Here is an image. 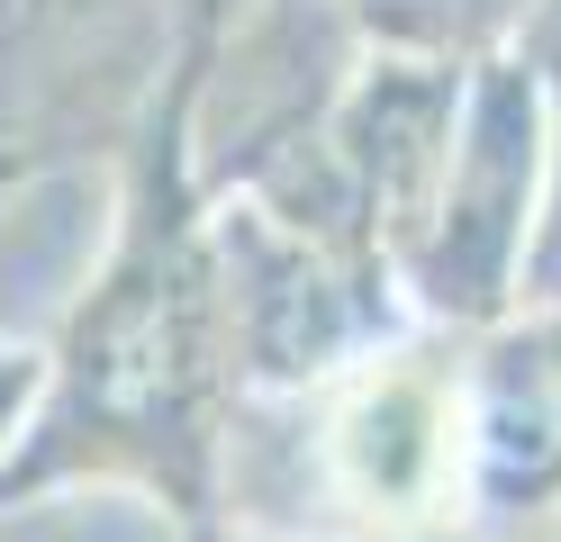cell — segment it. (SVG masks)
I'll return each instance as SVG.
<instances>
[{"label": "cell", "instance_id": "obj_4", "mask_svg": "<svg viewBox=\"0 0 561 542\" xmlns=\"http://www.w3.org/2000/svg\"><path fill=\"white\" fill-rule=\"evenodd\" d=\"M471 416V516H552L561 506V299L525 308L462 353Z\"/></svg>", "mask_w": 561, "mask_h": 542}, {"label": "cell", "instance_id": "obj_5", "mask_svg": "<svg viewBox=\"0 0 561 542\" xmlns=\"http://www.w3.org/2000/svg\"><path fill=\"white\" fill-rule=\"evenodd\" d=\"M453 118H462V64L453 55H399V46L335 108V172H344L354 217L371 227V244L390 263H408L416 227H426Z\"/></svg>", "mask_w": 561, "mask_h": 542}, {"label": "cell", "instance_id": "obj_6", "mask_svg": "<svg viewBox=\"0 0 561 542\" xmlns=\"http://www.w3.org/2000/svg\"><path fill=\"white\" fill-rule=\"evenodd\" d=\"M516 72L535 82L543 118V199H535V244L516 272V308L561 299V0H525L516 10Z\"/></svg>", "mask_w": 561, "mask_h": 542}, {"label": "cell", "instance_id": "obj_2", "mask_svg": "<svg viewBox=\"0 0 561 542\" xmlns=\"http://www.w3.org/2000/svg\"><path fill=\"white\" fill-rule=\"evenodd\" d=\"M535 199H543V118L535 82L516 55L462 72V118H453L426 227L408 244V289L444 325H499L516 308V272L535 244Z\"/></svg>", "mask_w": 561, "mask_h": 542}, {"label": "cell", "instance_id": "obj_1", "mask_svg": "<svg viewBox=\"0 0 561 542\" xmlns=\"http://www.w3.org/2000/svg\"><path fill=\"white\" fill-rule=\"evenodd\" d=\"M299 425L254 480V516L308 542H426L471 516L462 353H363L299 389Z\"/></svg>", "mask_w": 561, "mask_h": 542}, {"label": "cell", "instance_id": "obj_7", "mask_svg": "<svg viewBox=\"0 0 561 542\" xmlns=\"http://www.w3.org/2000/svg\"><path fill=\"white\" fill-rule=\"evenodd\" d=\"M516 10L525 0H363V19L390 36L399 55H453V46H471L489 27H507Z\"/></svg>", "mask_w": 561, "mask_h": 542}, {"label": "cell", "instance_id": "obj_9", "mask_svg": "<svg viewBox=\"0 0 561 542\" xmlns=\"http://www.w3.org/2000/svg\"><path fill=\"white\" fill-rule=\"evenodd\" d=\"M552 542H561V506H552Z\"/></svg>", "mask_w": 561, "mask_h": 542}, {"label": "cell", "instance_id": "obj_3", "mask_svg": "<svg viewBox=\"0 0 561 542\" xmlns=\"http://www.w3.org/2000/svg\"><path fill=\"white\" fill-rule=\"evenodd\" d=\"M208 361H218V280L191 253H136L100 289L73 335V416L118 443H172L199 434Z\"/></svg>", "mask_w": 561, "mask_h": 542}, {"label": "cell", "instance_id": "obj_8", "mask_svg": "<svg viewBox=\"0 0 561 542\" xmlns=\"http://www.w3.org/2000/svg\"><path fill=\"white\" fill-rule=\"evenodd\" d=\"M27 389H37V361H27V353H0V443H10V425H19V407H27Z\"/></svg>", "mask_w": 561, "mask_h": 542}]
</instances>
